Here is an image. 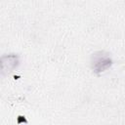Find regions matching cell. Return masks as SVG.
Returning <instances> with one entry per match:
<instances>
[{"label": "cell", "mask_w": 125, "mask_h": 125, "mask_svg": "<svg viewBox=\"0 0 125 125\" xmlns=\"http://www.w3.org/2000/svg\"><path fill=\"white\" fill-rule=\"evenodd\" d=\"M112 64V60L108 53L104 51L96 52L91 58V66L95 73H102Z\"/></svg>", "instance_id": "obj_1"}, {"label": "cell", "mask_w": 125, "mask_h": 125, "mask_svg": "<svg viewBox=\"0 0 125 125\" xmlns=\"http://www.w3.org/2000/svg\"><path fill=\"white\" fill-rule=\"evenodd\" d=\"M20 64V60L19 57L15 54H9V55H4L1 58V73L2 75H6L11 73L12 71L15 70Z\"/></svg>", "instance_id": "obj_2"}]
</instances>
